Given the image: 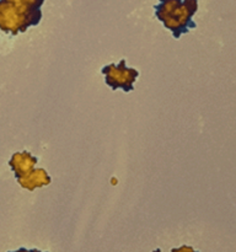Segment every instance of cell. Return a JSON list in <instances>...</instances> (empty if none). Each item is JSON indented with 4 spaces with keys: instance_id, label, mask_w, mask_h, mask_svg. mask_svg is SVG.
<instances>
[{
    "instance_id": "cell-1",
    "label": "cell",
    "mask_w": 236,
    "mask_h": 252,
    "mask_svg": "<svg viewBox=\"0 0 236 252\" xmlns=\"http://www.w3.org/2000/svg\"><path fill=\"white\" fill-rule=\"evenodd\" d=\"M44 0H0V30L16 36L42 20Z\"/></svg>"
},
{
    "instance_id": "cell-2",
    "label": "cell",
    "mask_w": 236,
    "mask_h": 252,
    "mask_svg": "<svg viewBox=\"0 0 236 252\" xmlns=\"http://www.w3.org/2000/svg\"><path fill=\"white\" fill-rule=\"evenodd\" d=\"M154 9L155 16L172 32L174 38L178 39L189 30L196 29L192 17L198 10V0H159Z\"/></svg>"
},
{
    "instance_id": "cell-3",
    "label": "cell",
    "mask_w": 236,
    "mask_h": 252,
    "mask_svg": "<svg viewBox=\"0 0 236 252\" xmlns=\"http://www.w3.org/2000/svg\"><path fill=\"white\" fill-rule=\"evenodd\" d=\"M38 159L26 150L21 153H15L9 160V166L16 177L17 184L22 189H29L30 192L39 187L48 186L52 182L51 176L46 170L34 167Z\"/></svg>"
},
{
    "instance_id": "cell-4",
    "label": "cell",
    "mask_w": 236,
    "mask_h": 252,
    "mask_svg": "<svg viewBox=\"0 0 236 252\" xmlns=\"http://www.w3.org/2000/svg\"><path fill=\"white\" fill-rule=\"evenodd\" d=\"M105 75V81L112 90L122 89L124 93H130L134 90V83L139 76V71L134 68H128L125 59H120L118 65L108 64L101 70Z\"/></svg>"
},
{
    "instance_id": "cell-5",
    "label": "cell",
    "mask_w": 236,
    "mask_h": 252,
    "mask_svg": "<svg viewBox=\"0 0 236 252\" xmlns=\"http://www.w3.org/2000/svg\"><path fill=\"white\" fill-rule=\"evenodd\" d=\"M171 252H198L194 250L193 248L191 246H187V245H182L181 248H177V249H172Z\"/></svg>"
},
{
    "instance_id": "cell-6",
    "label": "cell",
    "mask_w": 236,
    "mask_h": 252,
    "mask_svg": "<svg viewBox=\"0 0 236 252\" xmlns=\"http://www.w3.org/2000/svg\"><path fill=\"white\" fill-rule=\"evenodd\" d=\"M9 252H42V251L37 250V249H31V250H29V249L20 248L19 250H16V251H9Z\"/></svg>"
},
{
    "instance_id": "cell-7",
    "label": "cell",
    "mask_w": 236,
    "mask_h": 252,
    "mask_svg": "<svg viewBox=\"0 0 236 252\" xmlns=\"http://www.w3.org/2000/svg\"><path fill=\"white\" fill-rule=\"evenodd\" d=\"M152 252H161V250H160V249H156V250H154Z\"/></svg>"
}]
</instances>
